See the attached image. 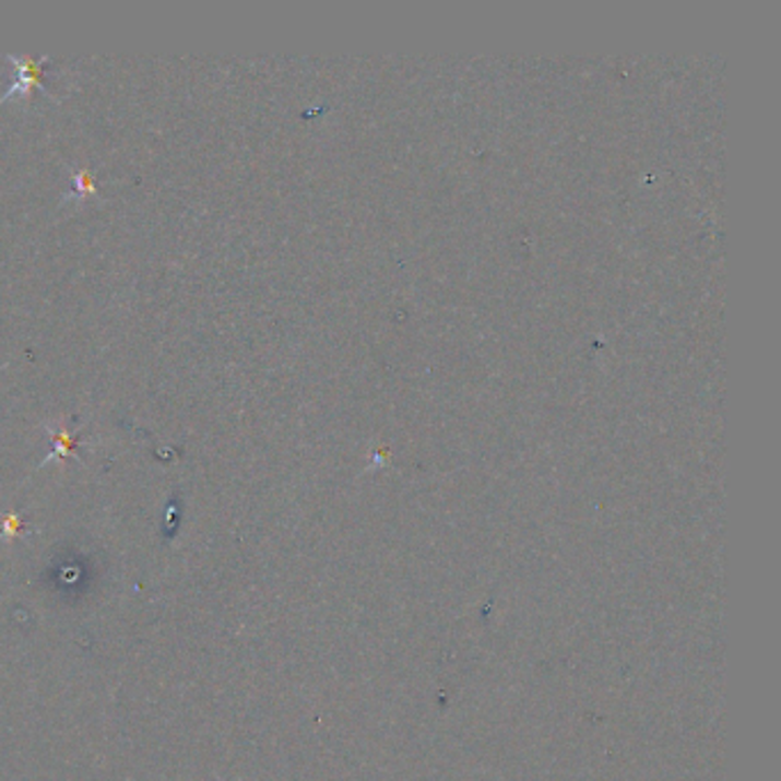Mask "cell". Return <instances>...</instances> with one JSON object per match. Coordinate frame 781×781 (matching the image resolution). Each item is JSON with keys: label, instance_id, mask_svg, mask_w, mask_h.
Segmentation results:
<instances>
[{"label": "cell", "instance_id": "277c9868", "mask_svg": "<svg viewBox=\"0 0 781 781\" xmlns=\"http://www.w3.org/2000/svg\"><path fill=\"white\" fill-rule=\"evenodd\" d=\"M23 534H26V528H23V520L16 513L0 516V539H14Z\"/></svg>", "mask_w": 781, "mask_h": 781}, {"label": "cell", "instance_id": "3957f363", "mask_svg": "<svg viewBox=\"0 0 781 781\" xmlns=\"http://www.w3.org/2000/svg\"><path fill=\"white\" fill-rule=\"evenodd\" d=\"M85 193H97V184H94L90 173L74 170V175H71V191L64 198H81Z\"/></svg>", "mask_w": 781, "mask_h": 781}, {"label": "cell", "instance_id": "6da1fadb", "mask_svg": "<svg viewBox=\"0 0 781 781\" xmlns=\"http://www.w3.org/2000/svg\"><path fill=\"white\" fill-rule=\"evenodd\" d=\"M8 60L16 67V83L3 94V97H0V104L10 102L12 97H31V90H33V87H39L42 92L51 94L49 87H46V83H44V76H46L44 67L51 62L49 56H42V58L8 56Z\"/></svg>", "mask_w": 781, "mask_h": 781}, {"label": "cell", "instance_id": "7a4b0ae2", "mask_svg": "<svg viewBox=\"0 0 781 781\" xmlns=\"http://www.w3.org/2000/svg\"><path fill=\"white\" fill-rule=\"evenodd\" d=\"M46 431H49L54 452L42 461V465L51 463V461H64L67 457H76L79 459V454H76V431H69V429H64V426H54V424H46Z\"/></svg>", "mask_w": 781, "mask_h": 781}]
</instances>
